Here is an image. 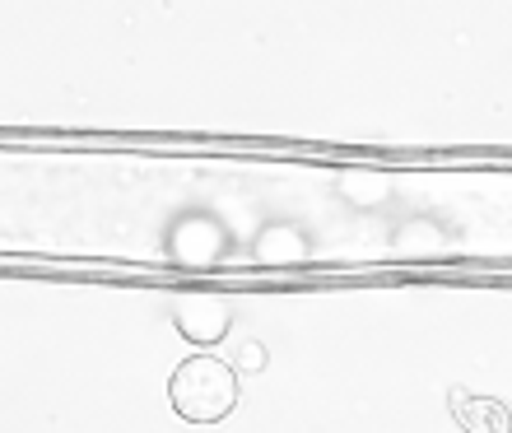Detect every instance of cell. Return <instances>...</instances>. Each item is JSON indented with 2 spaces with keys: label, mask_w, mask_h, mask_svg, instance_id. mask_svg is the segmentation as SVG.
Masks as SVG:
<instances>
[{
  "label": "cell",
  "mask_w": 512,
  "mask_h": 433,
  "mask_svg": "<svg viewBox=\"0 0 512 433\" xmlns=\"http://www.w3.org/2000/svg\"><path fill=\"white\" fill-rule=\"evenodd\" d=\"M177 331L196 345H215L229 331V308L219 298H191V308H177Z\"/></svg>",
  "instance_id": "3957f363"
},
{
  "label": "cell",
  "mask_w": 512,
  "mask_h": 433,
  "mask_svg": "<svg viewBox=\"0 0 512 433\" xmlns=\"http://www.w3.org/2000/svg\"><path fill=\"white\" fill-rule=\"evenodd\" d=\"M168 401H173L177 420L187 424L229 420L238 406V368L224 364L219 354H191L168 378Z\"/></svg>",
  "instance_id": "6da1fadb"
},
{
  "label": "cell",
  "mask_w": 512,
  "mask_h": 433,
  "mask_svg": "<svg viewBox=\"0 0 512 433\" xmlns=\"http://www.w3.org/2000/svg\"><path fill=\"white\" fill-rule=\"evenodd\" d=\"M452 420L466 433H512V410L494 396L452 392Z\"/></svg>",
  "instance_id": "7a4b0ae2"
}]
</instances>
